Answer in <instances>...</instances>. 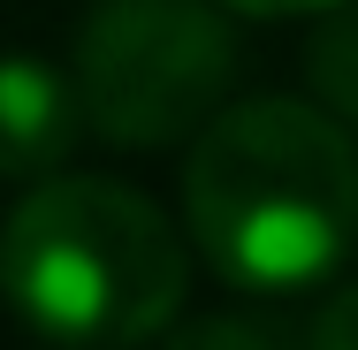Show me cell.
<instances>
[{
	"mask_svg": "<svg viewBox=\"0 0 358 350\" xmlns=\"http://www.w3.org/2000/svg\"><path fill=\"white\" fill-rule=\"evenodd\" d=\"M168 350H282L259 320H244V312H214V320H191V328H176Z\"/></svg>",
	"mask_w": 358,
	"mask_h": 350,
	"instance_id": "obj_6",
	"label": "cell"
},
{
	"mask_svg": "<svg viewBox=\"0 0 358 350\" xmlns=\"http://www.w3.org/2000/svg\"><path fill=\"white\" fill-rule=\"evenodd\" d=\"M76 138H84L76 76H62L38 54H8L0 61V175H15V183L62 175Z\"/></svg>",
	"mask_w": 358,
	"mask_h": 350,
	"instance_id": "obj_4",
	"label": "cell"
},
{
	"mask_svg": "<svg viewBox=\"0 0 358 350\" xmlns=\"http://www.w3.org/2000/svg\"><path fill=\"white\" fill-rule=\"evenodd\" d=\"M305 76H313V99L343 130H358V0L320 8V23L305 38Z\"/></svg>",
	"mask_w": 358,
	"mask_h": 350,
	"instance_id": "obj_5",
	"label": "cell"
},
{
	"mask_svg": "<svg viewBox=\"0 0 358 350\" xmlns=\"http://www.w3.org/2000/svg\"><path fill=\"white\" fill-rule=\"evenodd\" d=\"M229 15H320V8H336V0H221Z\"/></svg>",
	"mask_w": 358,
	"mask_h": 350,
	"instance_id": "obj_8",
	"label": "cell"
},
{
	"mask_svg": "<svg viewBox=\"0 0 358 350\" xmlns=\"http://www.w3.org/2000/svg\"><path fill=\"white\" fill-rule=\"evenodd\" d=\"M183 221L236 289H305L358 236V145L320 99H236L191 138Z\"/></svg>",
	"mask_w": 358,
	"mask_h": 350,
	"instance_id": "obj_1",
	"label": "cell"
},
{
	"mask_svg": "<svg viewBox=\"0 0 358 350\" xmlns=\"http://www.w3.org/2000/svg\"><path fill=\"white\" fill-rule=\"evenodd\" d=\"M84 130L122 152L199 138L229 107L236 31L221 0H99L76 31Z\"/></svg>",
	"mask_w": 358,
	"mask_h": 350,
	"instance_id": "obj_3",
	"label": "cell"
},
{
	"mask_svg": "<svg viewBox=\"0 0 358 350\" xmlns=\"http://www.w3.org/2000/svg\"><path fill=\"white\" fill-rule=\"evenodd\" d=\"M191 289L176 221L115 175H38L0 221V297L62 350H138Z\"/></svg>",
	"mask_w": 358,
	"mask_h": 350,
	"instance_id": "obj_2",
	"label": "cell"
},
{
	"mask_svg": "<svg viewBox=\"0 0 358 350\" xmlns=\"http://www.w3.org/2000/svg\"><path fill=\"white\" fill-rule=\"evenodd\" d=\"M305 350H358V282H343V289H336V297L313 312Z\"/></svg>",
	"mask_w": 358,
	"mask_h": 350,
	"instance_id": "obj_7",
	"label": "cell"
}]
</instances>
